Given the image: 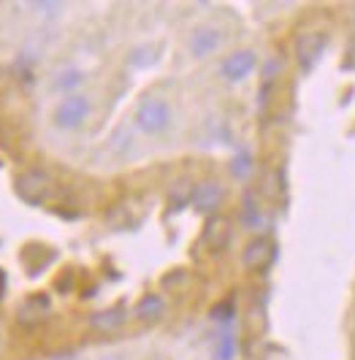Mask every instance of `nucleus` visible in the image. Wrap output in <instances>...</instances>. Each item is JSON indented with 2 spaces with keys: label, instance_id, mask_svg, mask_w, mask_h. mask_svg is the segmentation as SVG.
<instances>
[{
  "label": "nucleus",
  "instance_id": "f03ea898",
  "mask_svg": "<svg viewBox=\"0 0 355 360\" xmlns=\"http://www.w3.org/2000/svg\"><path fill=\"white\" fill-rule=\"evenodd\" d=\"M136 120H139V127H142L144 133H160L171 122V108L166 106L160 98H147L139 106Z\"/></svg>",
  "mask_w": 355,
  "mask_h": 360
},
{
  "label": "nucleus",
  "instance_id": "423d86ee",
  "mask_svg": "<svg viewBox=\"0 0 355 360\" xmlns=\"http://www.w3.org/2000/svg\"><path fill=\"white\" fill-rule=\"evenodd\" d=\"M252 68H255V54L249 52V49H236L233 54L225 57V63H223V76L231 79V82H239V79H244Z\"/></svg>",
  "mask_w": 355,
  "mask_h": 360
},
{
  "label": "nucleus",
  "instance_id": "0eeeda50",
  "mask_svg": "<svg viewBox=\"0 0 355 360\" xmlns=\"http://www.w3.org/2000/svg\"><path fill=\"white\" fill-rule=\"evenodd\" d=\"M220 200H223V187L214 179L201 181L196 187V193H193V203H196L198 212H214L220 206Z\"/></svg>",
  "mask_w": 355,
  "mask_h": 360
},
{
  "label": "nucleus",
  "instance_id": "ddd939ff",
  "mask_svg": "<svg viewBox=\"0 0 355 360\" xmlns=\"http://www.w3.org/2000/svg\"><path fill=\"white\" fill-rule=\"evenodd\" d=\"M233 352H236L233 333L231 330H223L220 333V344H217V352H214V360H233Z\"/></svg>",
  "mask_w": 355,
  "mask_h": 360
},
{
  "label": "nucleus",
  "instance_id": "20e7f679",
  "mask_svg": "<svg viewBox=\"0 0 355 360\" xmlns=\"http://www.w3.org/2000/svg\"><path fill=\"white\" fill-rule=\"evenodd\" d=\"M325 49V36L323 33H304L299 41H296V57H299V65L304 71L315 68L318 57Z\"/></svg>",
  "mask_w": 355,
  "mask_h": 360
},
{
  "label": "nucleus",
  "instance_id": "4468645a",
  "mask_svg": "<svg viewBox=\"0 0 355 360\" xmlns=\"http://www.w3.org/2000/svg\"><path fill=\"white\" fill-rule=\"evenodd\" d=\"M130 60H133V65H149V63L158 60V52H155V49H152V52H149V49H136Z\"/></svg>",
  "mask_w": 355,
  "mask_h": 360
},
{
  "label": "nucleus",
  "instance_id": "6ab92c4d",
  "mask_svg": "<svg viewBox=\"0 0 355 360\" xmlns=\"http://www.w3.org/2000/svg\"><path fill=\"white\" fill-rule=\"evenodd\" d=\"M0 295H3V274H0Z\"/></svg>",
  "mask_w": 355,
  "mask_h": 360
},
{
  "label": "nucleus",
  "instance_id": "39448f33",
  "mask_svg": "<svg viewBox=\"0 0 355 360\" xmlns=\"http://www.w3.org/2000/svg\"><path fill=\"white\" fill-rule=\"evenodd\" d=\"M274 255H277L274 241H268V238H255V241H249L247 247H244L242 263H244L247 269H266L268 263L274 260Z\"/></svg>",
  "mask_w": 355,
  "mask_h": 360
},
{
  "label": "nucleus",
  "instance_id": "1a4fd4ad",
  "mask_svg": "<svg viewBox=\"0 0 355 360\" xmlns=\"http://www.w3.org/2000/svg\"><path fill=\"white\" fill-rule=\"evenodd\" d=\"M217 46H220V33L214 27H198L196 33H193V38H190V49L198 57L214 52Z\"/></svg>",
  "mask_w": 355,
  "mask_h": 360
},
{
  "label": "nucleus",
  "instance_id": "7ed1b4c3",
  "mask_svg": "<svg viewBox=\"0 0 355 360\" xmlns=\"http://www.w3.org/2000/svg\"><path fill=\"white\" fill-rule=\"evenodd\" d=\"M14 190L25 203H41V198L49 193V179L44 171H25L14 181Z\"/></svg>",
  "mask_w": 355,
  "mask_h": 360
},
{
  "label": "nucleus",
  "instance_id": "f257e3e1",
  "mask_svg": "<svg viewBox=\"0 0 355 360\" xmlns=\"http://www.w3.org/2000/svg\"><path fill=\"white\" fill-rule=\"evenodd\" d=\"M87 114H89V101L85 95L76 92V95H68L57 106V111H54V125L63 127V130H76V127L87 120Z\"/></svg>",
  "mask_w": 355,
  "mask_h": 360
},
{
  "label": "nucleus",
  "instance_id": "a211bd4d",
  "mask_svg": "<svg viewBox=\"0 0 355 360\" xmlns=\"http://www.w3.org/2000/svg\"><path fill=\"white\" fill-rule=\"evenodd\" d=\"M277 68H280V63H277V60H268L266 63V73H263V79H274V76H277Z\"/></svg>",
  "mask_w": 355,
  "mask_h": 360
},
{
  "label": "nucleus",
  "instance_id": "dca6fc26",
  "mask_svg": "<svg viewBox=\"0 0 355 360\" xmlns=\"http://www.w3.org/2000/svg\"><path fill=\"white\" fill-rule=\"evenodd\" d=\"M249 165H252V160H249L247 155H239V158L233 160V174H236V176H244L249 171Z\"/></svg>",
  "mask_w": 355,
  "mask_h": 360
},
{
  "label": "nucleus",
  "instance_id": "9d476101",
  "mask_svg": "<svg viewBox=\"0 0 355 360\" xmlns=\"http://www.w3.org/2000/svg\"><path fill=\"white\" fill-rule=\"evenodd\" d=\"M123 323H125V309H120V307L104 309V311H98V314H92V317H89V325H92L95 330H104V333L117 330Z\"/></svg>",
  "mask_w": 355,
  "mask_h": 360
},
{
  "label": "nucleus",
  "instance_id": "f8f14e48",
  "mask_svg": "<svg viewBox=\"0 0 355 360\" xmlns=\"http://www.w3.org/2000/svg\"><path fill=\"white\" fill-rule=\"evenodd\" d=\"M82 73L79 71H63L57 79L52 82V90H57V92H73L79 84H82Z\"/></svg>",
  "mask_w": 355,
  "mask_h": 360
},
{
  "label": "nucleus",
  "instance_id": "2eb2a0df",
  "mask_svg": "<svg viewBox=\"0 0 355 360\" xmlns=\"http://www.w3.org/2000/svg\"><path fill=\"white\" fill-rule=\"evenodd\" d=\"M258 222H261V214H258V209H255L252 198L247 195V203H244V225H247V228H255Z\"/></svg>",
  "mask_w": 355,
  "mask_h": 360
},
{
  "label": "nucleus",
  "instance_id": "9b49d317",
  "mask_svg": "<svg viewBox=\"0 0 355 360\" xmlns=\"http://www.w3.org/2000/svg\"><path fill=\"white\" fill-rule=\"evenodd\" d=\"M163 298H158V295H147V298H142V304H139V309H136V314L142 317L144 323H155L160 314H163Z\"/></svg>",
  "mask_w": 355,
  "mask_h": 360
},
{
  "label": "nucleus",
  "instance_id": "f3484780",
  "mask_svg": "<svg viewBox=\"0 0 355 360\" xmlns=\"http://www.w3.org/2000/svg\"><path fill=\"white\" fill-rule=\"evenodd\" d=\"M344 68H347V71H355V38L350 41V49L344 54Z\"/></svg>",
  "mask_w": 355,
  "mask_h": 360
},
{
  "label": "nucleus",
  "instance_id": "6e6552de",
  "mask_svg": "<svg viewBox=\"0 0 355 360\" xmlns=\"http://www.w3.org/2000/svg\"><path fill=\"white\" fill-rule=\"evenodd\" d=\"M204 238H206V244H209L212 250L225 247L228 238H231V225H228V219H223V217L209 219V222H206V231H204Z\"/></svg>",
  "mask_w": 355,
  "mask_h": 360
}]
</instances>
